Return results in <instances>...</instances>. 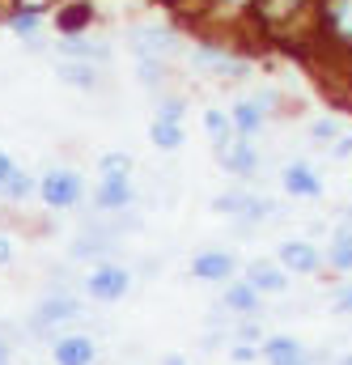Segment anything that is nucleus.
Segmentation results:
<instances>
[{
	"mask_svg": "<svg viewBox=\"0 0 352 365\" xmlns=\"http://www.w3.org/2000/svg\"><path fill=\"white\" fill-rule=\"evenodd\" d=\"M314 9H319V0H251L247 4V13L276 38H289L301 26L314 30Z\"/></svg>",
	"mask_w": 352,
	"mask_h": 365,
	"instance_id": "nucleus-1",
	"label": "nucleus"
},
{
	"mask_svg": "<svg viewBox=\"0 0 352 365\" xmlns=\"http://www.w3.org/2000/svg\"><path fill=\"white\" fill-rule=\"evenodd\" d=\"M314 34L336 56H352V0H319V9H314Z\"/></svg>",
	"mask_w": 352,
	"mask_h": 365,
	"instance_id": "nucleus-2",
	"label": "nucleus"
},
{
	"mask_svg": "<svg viewBox=\"0 0 352 365\" xmlns=\"http://www.w3.org/2000/svg\"><path fill=\"white\" fill-rule=\"evenodd\" d=\"M38 195H43V204H47V208H56V212L77 208V204H81V195H86V179H81L77 170L56 166V170H47V175L38 179Z\"/></svg>",
	"mask_w": 352,
	"mask_h": 365,
	"instance_id": "nucleus-3",
	"label": "nucleus"
},
{
	"mask_svg": "<svg viewBox=\"0 0 352 365\" xmlns=\"http://www.w3.org/2000/svg\"><path fill=\"white\" fill-rule=\"evenodd\" d=\"M128 289H132V272L123 264H98L86 276V293L93 302H119V297H128Z\"/></svg>",
	"mask_w": 352,
	"mask_h": 365,
	"instance_id": "nucleus-4",
	"label": "nucleus"
},
{
	"mask_svg": "<svg viewBox=\"0 0 352 365\" xmlns=\"http://www.w3.org/2000/svg\"><path fill=\"white\" fill-rule=\"evenodd\" d=\"M212 212L221 217H247V221H264L276 212V204L267 195H255V191H221L212 200Z\"/></svg>",
	"mask_w": 352,
	"mask_h": 365,
	"instance_id": "nucleus-5",
	"label": "nucleus"
},
{
	"mask_svg": "<svg viewBox=\"0 0 352 365\" xmlns=\"http://www.w3.org/2000/svg\"><path fill=\"white\" fill-rule=\"evenodd\" d=\"M276 264H280L284 272H293V276H314L327 259H323V251H319L314 242H306V238H289V242H280Z\"/></svg>",
	"mask_w": 352,
	"mask_h": 365,
	"instance_id": "nucleus-6",
	"label": "nucleus"
},
{
	"mask_svg": "<svg viewBox=\"0 0 352 365\" xmlns=\"http://www.w3.org/2000/svg\"><path fill=\"white\" fill-rule=\"evenodd\" d=\"M217 162H221V170H229L234 179H251V175L259 170V149H255V140L229 136L225 145H217Z\"/></svg>",
	"mask_w": 352,
	"mask_h": 365,
	"instance_id": "nucleus-7",
	"label": "nucleus"
},
{
	"mask_svg": "<svg viewBox=\"0 0 352 365\" xmlns=\"http://www.w3.org/2000/svg\"><path fill=\"white\" fill-rule=\"evenodd\" d=\"M132 200H136L132 175H102L98 187H93V208L98 212H123Z\"/></svg>",
	"mask_w": 352,
	"mask_h": 365,
	"instance_id": "nucleus-8",
	"label": "nucleus"
},
{
	"mask_svg": "<svg viewBox=\"0 0 352 365\" xmlns=\"http://www.w3.org/2000/svg\"><path fill=\"white\" fill-rule=\"evenodd\" d=\"M234 272H238L234 251H200L191 259V276L195 280H208V284H225V280H234Z\"/></svg>",
	"mask_w": 352,
	"mask_h": 365,
	"instance_id": "nucleus-9",
	"label": "nucleus"
},
{
	"mask_svg": "<svg viewBox=\"0 0 352 365\" xmlns=\"http://www.w3.org/2000/svg\"><path fill=\"white\" fill-rule=\"evenodd\" d=\"M77 314H81V302H77L73 293H51V297H43L38 310H34V331L60 327V323H68V319H77Z\"/></svg>",
	"mask_w": 352,
	"mask_h": 365,
	"instance_id": "nucleus-10",
	"label": "nucleus"
},
{
	"mask_svg": "<svg viewBox=\"0 0 352 365\" xmlns=\"http://www.w3.org/2000/svg\"><path fill=\"white\" fill-rule=\"evenodd\" d=\"M93 26V0H60L56 9V30L64 38H81Z\"/></svg>",
	"mask_w": 352,
	"mask_h": 365,
	"instance_id": "nucleus-11",
	"label": "nucleus"
},
{
	"mask_svg": "<svg viewBox=\"0 0 352 365\" xmlns=\"http://www.w3.org/2000/svg\"><path fill=\"white\" fill-rule=\"evenodd\" d=\"M259 357L267 365H310V353L297 336H267L259 344Z\"/></svg>",
	"mask_w": 352,
	"mask_h": 365,
	"instance_id": "nucleus-12",
	"label": "nucleus"
},
{
	"mask_svg": "<svg viewBox=\"0 0 352 365\" xmlns=\"http://www.w3.org/2000/svg\"><path fill=\"white\" fill-rule=\"evenodd\" d=\"M280 182H284V191L297 195V200H319V195H323V179H319V170L306 166V162H289L284 175H280Z\"/></svg>",
	"mask_w": 352,
	"mask_h": 365,
	"instance_id": "nucleus-13",
	"label": "nucleus"
},
{
	"mask_svg": "<svg viewBox=\"0 0 352 365\" xmlns=\"http://www.w3.org/2000/svg\"><path fill=\"white\" fill-rule=\"evenodd\" d=\"M51 357L56 365H93L98 361V344L89 340V336H60L56 344H51Z\"/></svg>",
	"mask_w": 352,
	"mask_h": 365,
	"instance_id": "nucleus-14",
	"label": "nucleus"
},
{
	"mask_svg": "<svg viewBox=\"0 0 352 365\" xmlns=\"http://www.w3.org/2000/svg\"><path fill=\"white\" fill-rule=\"evenodd\" d=\"M259 297L264 293H284L289 289V272L280 268V264H271V259H255V264H247V276H242Z\"/></svg>",
	"mask_w": 352,
	"mask_h": 365,
	"instance_id": "nucleus-15",
	"label": "nucleus"
},
{
	"mask_svg": "<svg viewBox=\"0 0 352 365\" xmlns=\"http://www.w3.org/2000/svg\"><path fill=\"white\" fill-rule=\"evenodd\" d=\"M267 123V110L255 102V98H238L234 102V110H229V128H234V136H242V140H255V132Z\"/></svg>",
	"mask_w": 352,
	"mask_h": 365,
	"instance_id": "nucleus-16",
	"label": "nucleus"
},
{
	"mask_svg": "<svg viewBox=\"0 0 352 365\" xmlns=\"http://www.w3.org/2000/svg\"><path fill=\"white\" fill-rule=\"evenodd\" d=\"M4 26H9L17 38H26V43H38V30H43V13H38V9H26V4H13V9L4 13Z\"/></svg>",
	"mask_w": 352,
	"mask_h": 365,
	"instance_id": "nucleus-17",
	"label": "nucleus"
},
{
	"mask_svg": "<svg viewBox=\"0 0 352 365\" xmlns=\"http://www.w3.org/2000/svg\"><path fill=\"white\" fill-rule=\"evenodd\" d=\"M221 302H225V310H234V314H255L264 297H259V293H255V289H251L247 280H229V284H225V297H221Z\"/></svg>",
	"mask_w": 352,
	"mask_h": 365,
	"instance_id": "nucleus-18",
	"label": "nucleus"
},
{
	"mask_svg": "<svg viewBox=\"0 0 352 365\" xmlns=\"http://www.w3.org/2000/svg\"><path fill=\"white\" fill-rule=\"evenodd\" d=\"M56 77L73 90H98V68L93 64H81V60H60L56 64Z\"/></svg>",
	"mask_w": 352,
	"mask_h": 365,
	"instance_id": "nucleus-19",
	"label": "nucleus"
},
{
	"mask_svg": "<svg viewBox=\"0 0 352 365\" xmlns=\"http://www.w3.org/2000/svg\"><path fill=\"white\" fill-rule=\"evenodd\" d=\"M149 140H153V149L175 153V149H182L187 132H182V123H175V119H153V123H149Z\"/></svg>",
	"mask_w": 352,
	"mask_h": 365,
	"instance_id": "nucleus-20",
	"label": "nucleus"
},
{
	"mask_svg": "<svg viewBox=\"0 0 352 365\" xmlns=\"http://www.w3.org/2000/svg\"><path fill=\"white\" fill-rule=\"evenodd\" d=\"M323 259H327L336 272L352 276V234L348 230H336V234H331V247L323 251Z\"/></svg>",
	"mask_w": 352,
	"mask_h": 365,
	"instance_id": "nucleus-21",
	"label": "nucleus"
},
{
	"mask_svg": "<svg viewBox=\"0 0 352 365\" xmlns=\"http://www.w3.org/2000/svg\"><path fill=\"white\" fill-rule=\"evenodd\" d=\"M64 60H81V64H102V60H110V51L102 47V43H86V38H64Z\"/></svg>",
	"mask_w": 352,
	"mask_h": 365,
	"instance_id": "nucleus-22",
	"label": "nucleus"
},
{
	"mask_svg": "<svg viewBox=\"0 0 352 365\" xmlns=\"http://www.w3.org/2000/svg\"><path fill=\"white\" fill-rule=\"evenodd\" d=\"M34 191H38V179H34V175H26V170H13V175H9V182L0 187V195H4L9 204H26Z\"/></svg>",
	"mask_w": 352,
	"mask_h": 365,
	"instance_id": "nucleus-23",
	"label": "nucleus"
},
{
	"mask_svg": "<svg viewBox=\"0 0 352 365\" xmlns=\"http://www.w3.org/2000/svg\"><path fill=\"white\" fill-rule=\"evenodd\" d=\"M195 60H200L204 68L225 73V77H242V73H247V64H242V60H234V56H225V51H217V47H212V51H208V47H204V51H195Z\"/></svg>",
	"mask_w": 352,
	"mask_h": 365,
	"instance_id": "nucleus-24",
	"label": "nucleus"
},
{
	"mask_svg": "<svg viewBox=\"0 0 352 365\" xmlns=\"http://www.w3.org/2000/svg\"><path fill=\"white\" fill-rule=\"evenodd\" d=\"M204 132H208L217 145H225V140L234 136V128H229V115H225V110H208V115H204Z\"/></svg>",
	"mask_w": 352,
	"mask_h": 365,
	"instance_id": "nucleus-25",
	"label": "nucleus"
},
{
	"mask_svg": "<svg viewBox=\"0 0 352 365\" xmlns=\"http://www.w3.org/2000/svg\"><path fill=\"white\" fill-rule=\"evenodd\" d=\"M98 170H102V175H132V158H128V153H102Z\"/></svg>",
	"mask_w": 352,
	"mask_h": 365,
	"instance_id": "nucleus-26",
	"label": "nucleus"
},
{
	"mask_svg": "<svg viewBox=\"0 0 352 365\" xmlns=\"http://www.w3.org/2000/svg\"><path fill=\"white\" fill-rule=\"evenodd\" d=\"M310 136H314V140H331V145H336V140L344 136V128H340V119H319V123H310Z\"/></svg>",
	"mask_w": 352,
	"mask_h": 365,
	"instance_id": "nucleus-27",
	"label": "nucleus"
},
{
	"mask_svg": "<svg viewBox=\"0 0 352 365\" xmlns=\"http://www.w3.org/2000/svg\"><path fill=\"white\" fill-rule=\"evenodd\" d=\"M182 110H187L182 98H166V102L157 106V119H175V123H182Z\"/></svg>",
	"mask_w": 352,
	"mask_h": 365,
	"instance_id": "nucleus-28",
	"label": "nucleus"
},
{
	"mask_svg": "<svg viewBox=\"0 0 352 365\" xmlns=\"http://www.w3.org/2000/svg\"><path fill=\"white\" fill-rule=\"evenodd\" d=\"M331 310H336V314H352V284H348V289H336Z\"/></svg>",
	"mask_w": 352,
	"mask_h": 365,
	"instance_id": "nucleus-29",
	"label": "nucleus"
},
{
	"mask_svg": "<svg viewBox=\"0 0 352 365\" xmlns=\"http://www.w3.org/2000/svg\"><path fill=\"white\" fill-rule=\"evenodd\" d=\"M229 357H234L238 365H251L255 357H259V349H255V344H234V349H229Z\"/></svg>",
	"mask_w": 352,
	"mask_h": 365,
	"instance_id": "nucleus-30",
	"label": "nucleus"
},
{
	"mask_svg": "<svg viewBox=\"0 0 352 365\" xmlns=\"http://www.w3.org/2000/svg\"><path fill=\"white\" fill-rule=\"evenodd\" d=\"M13 170H17V166H13V158H9V153L0 149V187L9 182V175H13Z\"/></svg>",
	"mask_w": 352,
	"mask_h": 365,
	"instance_id": "nucleus-31",
	"label": "nucleus"
},
{
	"mask_svg": "<svg viewBox=\"0 0 352 365\" xmlns=\"http://www.w3.org/2000/svg\"><path fill=\"white\" fill-rule=\"evenodd\" d=\"M331 153H336V158H348V153H352V136H340V140H336V149H331Z\"/></svg>",
	"mask_w": 352,
	"mask_h": 365,
	"instance_id": "nucleus-32",
	"label": "nucleus"
},
{
	"mask_svg": "<svg viewBox=\"0 0 352 365\" xmlns=\"http://www.w3.org/2000/svg\"><path fill=\"white\" fill-rule=\"evenodd\" d=\"M9 259H13V247H9V238L0 234V264H9Z\"/></svg>",
	"mask_w": 352,
	"mask_h": 365,
	"instance_id": "nucleus-33",
	"label": "nucleus"
},
{
	"mask_svg": "<svg viewBox=\"0 0 352 365\" xmlns=\"http://www.w3.org/2000/svg\"><path fill=\"white\" fill-rule=\"evenodd\" d=\"M0 365H9V340L0 336Z\"/></svg>",
	"mask_w": 352,
	"mask_h": 365,
	"instance_id": "nucleus-34",
	"label": "nucleus"
},
{
	"mask_svg": "<svg viewBox=\"0 0 352 365\" xmlns=\"http://www.w3.org/2000/svg\"><path fill=\"white\" fill-rule=\"evenodd\" d=\"M344 230L352 234V204H348V212H344Z\"/></svg>",
	"mask_w": 352,
	"mask_h": 365,
	"instance_id": "nucleus-35",
	"label": "nucleus"
},
{
	"mask_svg": "<svg viewBox=\"0 0 352 365\" xmlns=\"http://www.w3.org/2000/svg\"><path fill=\"white\" fill-rule=\"evenodd\" d=\"M162 365H187V361H182V357H166Z\"/></svg>",
	"mask_w": 352,
	"mask_h": 365,
	"instance_id": "nucleus-36",
	"label": "nucleus"
},
{
	"mask_svg": "<svg viewBox=\"0 0 352 365\" xmlns=\"http://www.w3.org/2000/svg\"><path fill=\"white\" fill-rule=\"evenodd\" d=\"M340 365H352V353H348V357H340Z\"/></svg>",
	"mask_w": 352,
	"mask_h": 365,
	"instance_id": "nucleus-37",
	"label": "nucleus"
}]
</instances>
